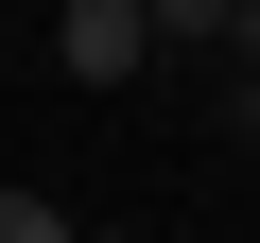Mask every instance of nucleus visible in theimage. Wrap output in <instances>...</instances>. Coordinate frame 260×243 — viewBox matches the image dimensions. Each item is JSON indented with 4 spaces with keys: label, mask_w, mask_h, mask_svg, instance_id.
Masks as SVG:
<instances>
[{
    "label": "nucleus",
    "mask_w": 260,
    "mask_h": 243,
    "mask_svg": "<svg viewBox=\"0 0 260 243\" xmlns=\"http://www.w3.org/2000/svg\"><path fill=\"white\" fill-rule=\"evenodd\" d=\"M225 70H243V87H260V0H243V18H225Z\"/></svg>",
    "instance_id": "nucleus-4"
},
{
    "label": "nucleus",
    "mask_w": 260,
    "mask_h": 243,
    "mask_svg": "<svg viewBox=\"0 0 260 243\" xmlns=\"http://www.w3.org/2000/svg\"><path fill=\"white\" fill-rule=\"evenodd\" d=\"M52 70H70V87H139V70H156L139 0H52Z\"/></svg>",
    "instance_id": "nucleus-1"
},
{
    "label": "nucleus",
    "mask_w": 260,
    "mask_h": 243,
    "mask_svg": "<svg viewBox=\"0 0 260 243\" xmlns=\"http://www.w3.org/2000/svg\"><path fill=\"white\" fill-rule=\"evenodd\" d=\"M70 243H139V226H70Z\"/></svg>",
    "instance_id": "nucleus-6"
},
{
    "label": "nucleus",
    "mask_w": 260,
    "mask_h": 243,
    "mask_svg": "<svg viewBox=\"0 0 260 243\" xmlns=\"http://www.w3.org/2000/svg\"><path fill=\"white\" fill-rule=\"evenodd\" d=\"M225 122H243V157H260V87H243V104H225Z\"/></svg>",
    "instance_id": "nucleus-5"
},
{
    "label": "nucleus",
    "mask_w": 260,
    "mask_h": 243,
    "mask_svg": "<svg viewBox=\"0 0 260 243\" xmlns=\"http://www.w3.org/2000/svg\"><path fill=\"white\" fill-rule=\"evenodd\" d=\"M0 243H70V208H52V191H18V174H0Z\"/></svg>",
    "instance_id": "nucleus-3"
},
{
    "label": "nucleus",
    "mask_w": 260,
    "mask_h": 243,
    "mask_svg": "<svg viewBox=\"0 0 260 243\" xmlns=\"http://www.w3.org/2000/svg\"><path fill=\"white\" fill-rule=\"evenodd\" d=\"M225 18H243V0H139V35H156V52H225Z\"/></svg>",
    "instance_id": "nucleus-2"
}]
</instances>
